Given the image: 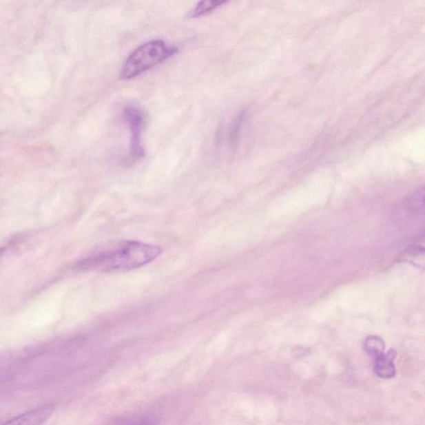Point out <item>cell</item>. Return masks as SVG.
Returning a JSON list of instances; mask_svg holds the SVG:
<instances>
[{"mask_svg":"<svg viewBox=\"0 0 425 425\" xmlns=\"http://www.w3.org/2000/svg\"><path fill=\"white\" fill-rule=\"evenodd\" d=\"M160 247L137 241H123L78 262L80 270L107 273L141 268L161 254Z\"/></svg>","mask_w":425,"mask_h":425,"instance_id":"1","label":"cell"},{"mask_svg":"<svg viewBox=\"0 0 425 425\" xmlns=\"http://www.w3.org/2000/svg\"><path fill=\"white\" fill-rule=\"evenodd\" d=\"M178 51L176 46L164 40L155 39L141 44L129 55L121 71V79L129 80L151 70L156 65L175 55Z\"/></svg>","mask_w":425,"mask_h":425,"instance_id":"2","label":"cell"},{"mask_svg":"<svg viewBox=\"0 0 425 425\" xmlns=\"http://www.w3.org/2000/svg\"><path fill=\"white\" fill-rule=\"evenodd\" d=\"M123 119L127 123L131 132L127 160L133 162L144 156L141 133L143 132L145 123V112L138 107H128L123 112Z\"/></svg>","mask_w":425,"mask_h":425,"instance_id":"3","label":"cell"},{"mask_svg":"<svg viewBox=\"0 0 425 425\" xmlns=\"http://www.w3.org/2000/svg\"><path fill=\"white\" fill-rule=\"evenodd\" d=\"M54 404H44V406L35 408L34 410L15 417L3 425H42L54 414Z\"/></svg>","mask_w":425,"mask_h":425,"instance_id":"4","label":"cell"},{"mask_svg":"<svg viewBox=\"0 0 425 425\" xmlns=\"http://www.w3.org/2000/svg\"><path fill=\"white\" fill-rule=\"evenodd\" d=\"M397 353L391 349L376 358L374 365V372L382 379H392L396 375L395 358Z\"/></svg>","mask_w":425,"mask_h":425,"instance_id":"5","label":"cell"},{"mask_svg":"<svg viewBox=\"0 0 425 425\" xmlns=\"http://www.w3.org/2000/svg\"><path fill=\"white\" fill-rule=\"evenodd\" d=\"M399 260L425 270V248L419 245H411L404 250Z\"/></svg>","mask_w":425,"mask_h":425,"instance_id":"6","label":"cell"},{"mask_svg":"<svg viewBox=\"0 0 425 425\" xmlns=\"http://www.w3.org/2000/svg\"><path fill=\"white\" fill-rule=\"evenodd\" d=\"M364 350H365L368 355L375 360L384 354L386 342L378 335H370L364 342Z\"/></svg>","mask_w":425,"mask_h":425,"instance_id":"7","label":"cell"},{"mask_svg":"<svg viewBox=\"0 0 425 425\" xmlns=\"http://www.w3.org/2000/svg\"><path fill=\"white\" fill-rule=\"evenodd\" d=\"M406 205L408 208L415 211H424L425 210V186L413 194L408 198Z\"/></svg>","mask_w":425,"mask_h":425,"instance_id":"8","label":"cell"},{"mask_svg":"<svg viewBox=\"0 0 425 425\" xmlns=\"http://www.w3.org/2000/svg\"><path fill=\"white\" fill-rule=\"evenodd\" d=\"M226 2L222 1H203L198 3L191 12L192 17H199V16L204 15L214 10L217 8L224 6Z\"/></svg>","mask_w":425,"mask_h":425,"instance_id":"9","label":"cell"},{"mask_svg":"<svg viewBox=\"0 0 425 425\" xmlns=\"http://www.w3.org/2000/svg\"><path fill=\"white\" fill-rule=\"evenodd\" d=\"M129 425H156V423L152 419L144 418Z\"/></svg>","mask_w":425,"mask_h":425,"instance_id":"10","label":"cell"}]
</instances>
